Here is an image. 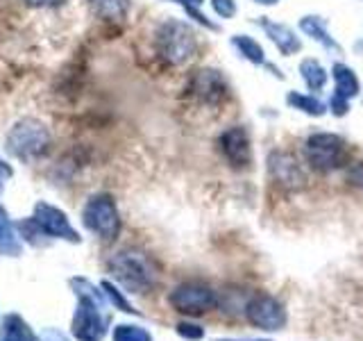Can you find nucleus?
I'll use <instances>...</instances> for the list:
<instances>
[{
    "label": "nucleus",
    "instance_id": "18",
    "mask_svg": "<svg viewBox=\"0 0 363 341\" xmlns=\"http://www.w3.org/2000/svg\"><path fill=\"white\" fill-rule=\"evenodd\" d=\"M266 30L270 32L272 41H275V43L279 45V50H281L284 55H289V53H293V50H298V48H300L298 39H295V34H293L289 28H284V26H272V23H268Z\"/></svg>",
    "mask_w": 363,
    "mask_h": 341
},
{
    "label": "nucleus",
    "instance_id": "27",
    "mask_svg": "<svg viewBox=\"0 0 363 341\" xmlns=\"http://www.w3.org/2000/svg\"><path fill=\"white\" fill-rule=\"evenodd\" d=\"M177 3H182V5H184V7H186V11H191V14L196 16V18H198L200 23H207V21H204V16H200L198 11H196V7H198V5L202 3V0H177Z\"/></svg>",
    "mask_w": 363,
    "mask_h": 341
},
{
    "label": "nucleus",
    "instance_id": "21",
    "mask_svg": "<svg viewBox=\"0 0 363 341\" xmlns=\"http://www.w3.org/2000/svg\"><path fill=\"white\" fill-rule=\"evenodd\" d=\"M234 45L241 50V55L247 57L250 62H255V64L264 62V50H261V45L255 39H250V37H245V34H241V37L234 39Z\"/></svg>",
    "mask_w": 363,
    "mask_h": 341
},
{
    "label": "nucleus",
    "instance_id": "26",
    "mask_svg": "<svg viewBox=\"0 0 363 341\" xmlns=\"http://www.w3.org/2000/svg\"><path fill=\"white\" fill-rule=\"evenodd\" d=\"M39 341H71L66 335H62L60 330H43Z\"/></svg>",
    "mask_w": 363,
    "mask_h": 341
},
{
    "label": "nucleus",
    "instance_id": "11",
    "mask_svg": "<svg viewBox=\"0 0 363 341\" xmlns=\"http://www.w3.org/2000/svg\"><path fill=\"white\" fill-rule=\"evenodd\" d=\"M268 170H270V178L275 180V185L291 189V191L302 189L306 182L298 159L289 153H272L268 159Z\"/></svg>",
    "mask_w": 363,
    "mask_h": 341
},
{
    "label": "nucleus",
    "instance_id": "23",
    "mask_svg": "<svg viewBox=\"0 0 363 341\" xmlns=\"http://www.w3.org/2000/svg\"><path fill=\"white\" fill-rule=\"evenodd\" d=\"M302 28H304L306 32H309V34H313V37H315L318 41H323L325 45H329V48L334 45V41L327 37V32H325V28H323V23H318V18L306 16V18L302 21Z\"/></svg>",
    "mask_w": 363,
    "mask_h": 341
},
{
    "label": "nucleus",
    "instance_id": "25",
    "mask_svg": "<svg viewBox=\"0 0 363 341\" xmlns=\"http://www.w3.org/2000/svg\"><path fill=\"white\" fill-rule=\"evenodd\" d=\"M213 7H216V11H218L223 18L234 16V11H236V3H234V0H213Z\"/></svg>",
    "mask_w": 363,
    "mask_h": 341
},
{
    "label": "nucleus",
    "instance_id": "3",
    "mask_svg": "<svg viewBox=\"0 0 363 341\" xmlns=\"http://www.w3.org/2000/svg\"><path fill=\"white\" fill-rule=\"evenodd\" d=\"M220 303V296L209 282L204 280H186L179 282L168 293V305L186 318H198L213 312Z\"/></svg>",
    "mask_w": 363,
    "mask_h": 341
},
{
    "label": "nucleus",
    "instance_id": "29",
    "mask_svg": "<svg viewBox=\"0 0 363 341\" xmlns=\"http://www.w3.org/2000/svg\"><path fill=\"white\" fill-rule=\"evenodd\" d=\"M26 3L32 5V7H52V5L64 3V0H26Z\"/></svg>",
    "mask_w": 363,
    "mask_h": 341
},
{
    "label": "nucleus",
    "instance_id": "30",
    "mask_svg": "<svg viewBox=\"0 0 363 341\" xmlns=\"http://www.w3.org/2000/svg\"><path fill=\"white\" fill-rule=\"evenodd\" d=\"M11 175V168L5 164V162H0V180H3V178H9Z\"/></svg>",
    "mask_w": 363,
    "mask_h": 341
},
{
    "label": "nucleus",
    "instance_id": "10",
    "mask_svg": "<svg viewBox=\"0 0 363 341\" xmlns=\"http://www.w3.org/2000/svg\"><path fill=\"white\" fill-rule=\"evenodd\" d=\"M218 146H220V155L230 166L247 168L252 164V148H250V139L243 128H230L227 132H223Z\"/></svg>",
    "mask_w": 363,
    "mask_h": 341
},
{
    "label": "nucleus",
    "instance_id": "9",
    "mask_svg": "<svg viewBox=\"0 0 363 341\" xmlns=\"http://www.w3.org/2000/svg\"><path fill=\"white\" fill-rule=\"evenodd\" d=\"M34 225L39 227L43 234L48 237H57V239H66V242L79 244V234L75 227L68 223L66 214L62 210L52 207L48 202H37L34 207Z\"/></svg>",
    "mask_w": 363,
    "mask_h": 341
},
{
    "label": "nucleus",
    "instance_id": "6",
    "mask_svg": "<svg viewBox=\"0 0 363 341\" xmlns=\"http://www.w3.org/2000/svg\"><path fill=\"white\" fill-rule=\"evenodd\" d=\"M82 223L86 225V230H91L102 242H113L121 232V216L113 198L107 196V193L89 198L82 212Z\"/></svg>",
    "mask_w": 363,
    "mask_h": 341
},
{
    "label": "nucleus",
    "instance_id": "7",
    "mask_svg": "<svg viewBox=\"0 0 363 341\" xmlns=\"http://www.w3.org/2000/svg\"><path fill=\"white\" fill-rule=\"evenodd\" d=\"M159 53L170 64H184L196 53V37L189 26L179 21H168L166 26L159 30Z\"/></svg>",
    "mask_w": 363,
    "mask_h": 341
},
{
    "label": "nucleus",
    "instance_id": "24",
    "mask_svg": "<svg viewBox=\"0 0 363 341\" xmlns=\"http://www.w3.org/2000/svg\"><path fill=\"white\" fill-rule=\"evenodd\" d=\"M347 182L352 187H357L363 191V162H357V164H352L350 170H347Z\"/></svg>",
    "mask_w": 363,
    "mask_h": 341
},
{
    "label": "nucleus",
    "instance_id": "17",
    "mask_svg": "<svg viewBox=\"0 0 363 341\" xmlns=\"http://www.w3.org/2000/svg\"><path fill=\"white\" fill-rule=\"evenodd\" d=\"M111 341H155L152 332L143 325H130V323H123L113 328V335Z\"/></svg>",
    "mask_w": 363,
    "mask_h": 341
},
{
    "label": "nucleus",
    "instance_id": "5",
    "mask_svg": "<svg viewBox=\"0 0 363 341\" xmlns=\"http://www.w3.org/2000/svg\"><path fill=\"white\" fill-rule=\"evenodd\" d=\"M304 157H306V164H309L315 173L327 175L347 164L350 151H347V144L340 139V136L320 132L306 139Z\"/></svg>",
    "mask_w": 363,
    "mask_h": 341
},
{
    "label": "nucleus",
    "instance_id": "20",
    "mask_svg": "<svg viewBox=\"0 0 363 341\" xmlns=\"http://www.w3.org/2000/svg\"><path fill=\"white\" fill-rule=\"evenodd\" d=\"M175 332L184 341H202L204 337H207V330H204V325L191 321V318H182V321L175 325Z\"/></svg>",
    "mask_w": 363,
    "mask_h": 341
},
{
    "label": "nucleus",
    "instance_id": "32",
    "mask_svg": "<svg viewBox=\"0 0 363 341\" xmlns=\"http://www.w3.org/2000/svg\"><path fill=\"white\" fill-rule=\"evenodd\" d=\"M0 191H3V180H0Z\"/></svg>",
    "mask_w": 363,
    "mask_h": 341
},
{
    "label": "nucleus",
    "instance_id": "13",
    "mask_svg": "<svg viewBox=\"0 0 363 341\" xmlns=\"http://www.w3.org/2000/svg\"><path fill=\"white\" fill-rule=\"evenodd\" d=\"M0 255L16 257L21 255V239L14 232V225L7 219V212L0 207Z\"/></svg>",
    "mask_w": 363,
    "mask_h": 341
},
{
    "label": "nucleus",
    "instance_id": "12",
    "mask_svg": "<svg viewBox=\"0 0 363 341\" xmlns=\"http://www.w3.org/2000/svg\"><path fill=\"white\" fill-rule=\"evenodd\" d=\"M193 94H196L202 102L213 105V102H220L227 94L225 89V80L218 71H198V75L193 77Z\"/></svg>",
    "mask_w": 363,
    "mask_h": 341
},
{
    "label": "nucleus",
    "instance_id": "19",
    "mask_svg": "<svg viewBox=\"0 0 363 341\" xmlns=\"http://www.w3.org/2000/svg\"><path fill=\"white\" fill-rule=\"evenodd\" d=\"M302 75H304V80H306V85H309L311 89H320L325 82H327V73L323 71V66L318 64V62H313V60H306V62H302Z\"/></svg>",
    "mask_w": 363,
    "mask_h": 341
},
{
    "label": "nucleus",
    "instance_id": "8",
    "mask_svg": "<svg viewBox=\"0 0 363 341\" xmlns=\"http://www.w3.org/2000/svg\"><path fill=\"white\" fill-rule=\"evenodd\" d=\"M48 139H50L48 130H45L41 123L26 119V121H18L14 128H11L7 136V148H9V153H14L16 157L30 159L45 151Z\"/></svg>",
    "mask_w": 363,
    "mask_h": 341
},
{
    "label": "nucleus",
    "instance_id": "22",
    "mask_svg": "<svg viewBox=\"0 0 363 341\" xmlns=\"http://www.w3.org/2000/svg\"><path fill=\"white\" fill-rule=\"evenodd\" d=\"M289 102H291V105H295V109H302V112H306V114H315V117H320V114L325 112L320 102H318L315 98H311V96L291 94V96H289Z\"/></svg>",
    "mask_w": 363,
    "mask_h": 341
},
{
    "label": "nucleus",
    "instance_id": "14",
    "mask_svg": "<svg viewBox=\"0 0 363 341\" xmlns=\"http://www.w3.org/2000/svg\"><path fill=\"white\" fill-rule=\"evenodd\" d=\"M3 341H39L18 314H9L3 321Z\"/></svg>",
    "mask_w": 363,
    "mask_h": 341
},
{
    "label": "nucleus",
    "instance_id": "1",
    "mask_svg": "<svg viewBox=\"0 0 363 341\" xmlns=\"http://www.w3.org/2000/svg\"><path fill=\"white\" fill-rule=\"evenodd\" d=\"M71 289L77 296V307L73 314V337L77 341H102L107 337L111 316L107 314L109 301L102 287L98 289L86 278H73Z\"/></svg>",
    "mask_w": 363,
    "mask_h": 341
},
{
    "label": "nucleus",
    "instance_id": "4",
    "mask_svg": "<svg viewBox=\"0 0 363 341\" xmlns=\"http://www.w3.org/2000/svg\"><path fill=\"white\" fill-rule=\"evenodd\" d=\"M243 318L261 332H281L289 325V310L277 296L257 291L243 303Z\"/></svg>",
    "mask_w": 363,
    "mask_h": 341
},
{
    "label": "nucleus",
    "instance_id": "28",
    "mask_svg": "<svg viewBox=\"0 0 363 341\" xmlns=\"http://www.w3.org/2000/svg\"><path fill=\"white\" fill-rule=\"evenodd\" d=\"M213 341H272L270 337H218Z\"/></svg>",
    "mask_w": 363,
    "mask_h": 341
},
{
    "label": "nucleus",
    "instance_id": "16",
    "mask_svg": "<svg viewBox=\"0 0 363 341\" xmlns=\"http://www.w3.org/2000/svg\"><path fill=\"white\" fill-rule=\"evenodd\" d=\"M102 291H105V296H107V301H109V305L113 307V310H118V312H125V314H132V316H141V312L136 310V307L125 298V293L116 287L113 282H109V280H102Z\"/></svg>",
    "mask_w": 363,
    "mask_h": 341
},
{
    "label": "nucleus",
    "instance_id": "15",
    "mask_svg": "<svg viewBox=\"0 0 363 341\" xmlns=\"http://www.w3.org/2000/svg\"><path fill=\"white\" fill-rule=\"evenodd\" d=\"M334 80H336V96L338 98H350V96H357L359 91V80L357 75L350 71L347 66L343 64H336L334 66Z\"/></svg>",
    "mask_w": 363,
    "mask_h": 341
},
{
    "label": "nucleus",
    "instance_id": "2",
    "mask_svg": "<svg viewBox=\"0 0 363 341\" xmlns=\"http://www.w3.org/2000/svg\"><path fill=\"white\" fill-rule=\"evenodd\" d=\"M107 269H109V276L116 280L125 291L134 296L150 293L159 284L157 261L147 253H143V250H136V248L121 250V253H116L109 259Z\"/></svg>",
    "mask_w": 363,
    "mask_h": 341
},
{
    "label": "nucleus",
    "instance_id": "31",
    "mask_svg": "<svg viewBox=\"0 0 363 341\" xmlns=\"http://www.w3.org/2000/svg\"><path fill=\"white\" fill-rule=\"evenodd\" d=\"M257 3H264V5H272V3H277V0H257Z\"/></svg>",
    "mask_w": 363,
    "mask_h": 341
}]
</instances>
